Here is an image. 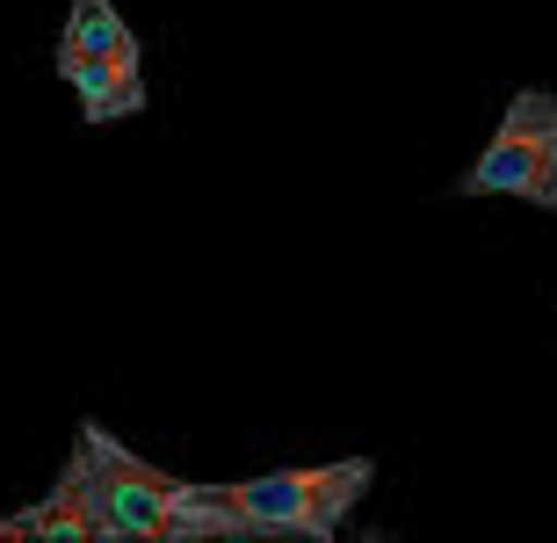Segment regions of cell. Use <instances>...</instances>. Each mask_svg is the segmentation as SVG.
I'll use <instances>...</instances> for the list:
<instances>
[{"instance_id": "cell-3", "label": "cell", "mask_w": 557, "mask_h": 543, "mask_svg": "<svg viewBox=\"0 0 557 543\" xmlns=\"http://www.w3.org/2000/svg\"><path fill=\"white\" fill-rule=\"evenodd\" d=\"M456 196H521L536 210H557V95L521 87L499 116L493 146L463 168Z\"/></svg>"}, {"instance_id": "cell-1", "label": "cell", "mask_w": 557, "mask_h": 543, "mask_svg": "<svg viewBox=\"0 0 557 543\" xmlns=\"http://www.w3.org/2000/svg\"><path fill=\"white\" fill-rule=\"evenodd\" d=\"M65 479L81 485L87 529L95 543H124V536H218V515H210L203 485L166 479L160 464L131 457L124 442L95 428H81V449L65 464Z\"/></svg>"}, {"instance_id": "cell-4", "label": "cell", "mask_w": 557, "mask_h": 543, "mask_svg": "<svg viewBox=\"0 0 557 543\" xmlns=\"http://www.w3.org/2000/svg\"><path fill=\"white\" fill-rule=\"evenodd\" d=\"M138 59L145 51H116V59H87V65H73V73H59V81H73L87 124H116V116H138L145 109Z\"/></svg>"}, {"instance_id": "cell-5", "label": "cell", "mask_w": 557, "mask_h": 543, "mask_svg": "<svg viewBox=\"0 0 557 543\" xmlns=\"http://www.w3.org/2000/svg\"><path fill=\"white\" fill-rule=\"evenodd\" d=\"M116 51H138V29L116 15V0H73V15L59 29V73L87 59H116Z\"/></svg>"}, {"instance_id": "cell-6", "label": "cell", "mask_w": 557, "mask_h": 543, "mask_svg": "<svg viewBox=\"0 0 557 543\" xmlns=\"http://www.w3.org/2000/svg\"><path fill=\"white\" fill-rule=\"evenodd\" d=\"M0 536H59V543H95L87 529V507H81V485L59 471V485L44 493L37 507H22V515H0Z\"/></svg>"}, {"instance_id": "cell-2", "label": "cell", "mask_w": 557, "mask_h": 543, "mask_svg": "<svg viewBox=\"0 0 557 543\" xmlns=\"http://www.w3.org/2000/svg\"><path fill=\"white\" fill-rule=\"evenodd\" d=\"M362 493H370V457L203 485L210 515H218V536H319V543L348 522V507Z\"/></svg>"}]
</instances>
